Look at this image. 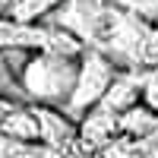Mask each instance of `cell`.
<instances>
[{
    "label": "cell",
    "instance_id": "obj_1",
    "mask_svg": "<svg viewBox=\"0 0 158 158\" xmlns=\"http://www.w3.org/2000/svg\"><path fill=\"white\" fill-rule=\"evenodd\" d=\"M76 79H79V60L76 57H63V54H48V51H38L32 57V63L22 73V89L25 95L38 104H48V108H63L76 92Z\"/></svg>",
    "mask_w": 158,
    "mask_h": 158
},
{
    "label": "cell",
    "instance_id": "obj_2",
    "mask_svg": "<svg viewBox=\"0 0 158 158\" xmlns=\"http://www.w3.org/2000/svg\"><path fill=\"white\" fill-rule=\"evenodd\" d=\"M117 79H120V76H117L114 60H111L108 54H101V51L89 48L85 54H82V60H79V79H76L73 98H70V104H67V114L73 117V120L89 117V114L104 101L108 89L117 82Z\"/></svg>",
    "mask_w": 158,
    "mask_h": 158
},
{
    "label": "cell",
    "instance_id": "obj_3",
    "mask_svg": "<svg viewBox=\"0 0 158 158\" xmlns=\"http://www.w3.org/2000/svg\"><path fill=\"white\" fill-rule=\"evenodd\" d=\"M35 114H38V123H41V142L51 149H63L76 139V120L60 111V108H48V104H35Z\"/></svg>",
    "mask_w": 158,
    "mask_h": 158
},
{
    "label": "cell",
    "instance_id": "obj_4",
    "mask_svg": "<svg viewBox=\"0 0 158 158\" xmlns=\"http://www.w3.org/2000/svg\"><path fill=\"white\" fill-rule=\"evenodd\" d=\"M3 136L19 142V146H35L41 142V123H38L35 108H19L13 104V111L3 104Z\"/></svg>",
    "mask_w": 158,
    "mask_h": 158
},
{
    "label": "cell",
    "instance_id": "obj_5",
    "mask_svg": "<svg viewBox=\"0 0 158 158\" xmlns=\"http://www.w3.org/2000/svg\"><path fill=\"white\" fill-rule=\"evenodd\" d=\"M139 92H142L139 79H127V76H120V79H117V82L108 89V95H104V101L98 104V108L120 117V114L133 111L136 104H139Z\"/></svg>",
    "mask_w": 158,
    "mask_h": 158
},
{
    "label": "cell",
    "instance_id": "obj_6",
    "mask_svg": "<svg viewBox=\"0 0 158 158\" xmlns=\"http://www.w3.org/2000/svg\"><path fill=\"white\" fill-rule=\"evenodd\" d=\"M117 130H120V117L111 114V111H101V108H95V111L82 120V136H85V142H108Z\"/></svg>",
    "mask_w": 158,
    "mask_h": 158
},
{
    "label": "cell",
    "instance_id": "obj_7",
    "mask_svg": "<svg viewBox=\"0 0 158 158\" xmlns=\"http://www.w3.org/2000/svg\"><path fill=\"white\" fill-rule=\"evenodd\" d=\"M155 127H158V117L149 108H139V104H136L133 111L120 114V130L130 133V136H146V133H152Z\"/></svg>",
    "mask_w": 158,
    "mask_h": 158
},
{
    "label": "cell",
    "instance_id": "obj_8",
    "mask_svg": "<svg viewBox=\"0 0 158 158\" xmlns=\"http://www.w3.org/2000/svg\"><path fill=\"white\" fill-rule=\"evenodd\" d=\"M114 6L142 19L146 25H158V0H114Z\"/></svg>",
    "mask_w": 158,
    "mask_h": 158
},
{
    "label": "cell",
    "instance_id": "obj_9",
    "mask_svg": "<svg viewBox=\"0 0 158 158\" xmlns=\"http://www.w3.org/2000/svg\"><path fill=\"white\" fill-rule=\"evenodd\" d=\"M139 85H142V98L158 111V70L155 73H146V76L139 79Z\"/></svg>",
    "mask_w": 158,
    "mask_h": 158
}]
</instances>
